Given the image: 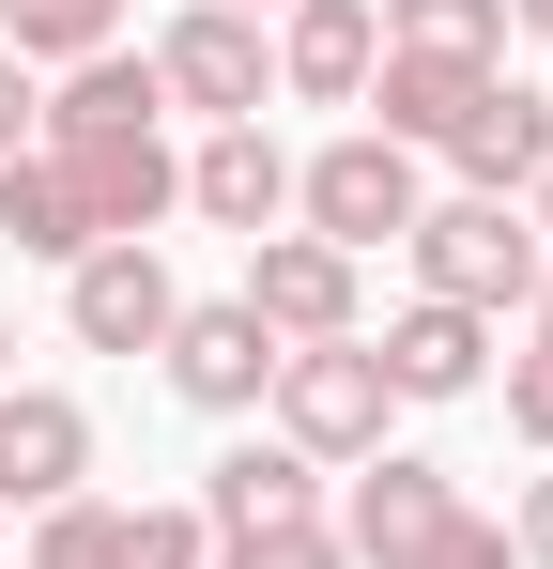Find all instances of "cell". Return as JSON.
I'll use <instances>...</instances> for the list:
<instances>
[{
	"instance_id": "obj_1",
	"label": "cell",
	"mask_w": 553,
	"mask_h": 569,
	"mask_svg": "<svg viewBox=\"0 0 553 569\" xmlns=\"http://www.w3.org/2000/svg\"><path fill=\"white\" fill-rule=\"evenodd\" d=\"M400 247H415V292H431V308H476V323L539 308V278H553V247H539L523 200H431Z\"/></svg>"
},
{
	"instance_id": "obj_2",
	"label": "cell",
	"mask_w": 553,
	"mask_h": 569,
	"mask_svg": "<svg viewBox=\"0 0 553 569\" xmlns=\"http://www.w3.org/2000/svg\"><path fill=\"white\" fill-rule=\"evenodd\" d=\"M47 170L78 200L92 247H154V216H184V154L154 123H92V139H47Z\"/></svg>"
},
{
	"instance_id": "obj_3",
	"label": "cell",
	"mask_w": 553,
	"mask_h": 569,
	"mask_svg": "<svg viewBox=\"0 0 553 569\" xmlns=\"http://www.w3.org/2000/svg\"><path fill=\"white\" fill-rule=\"evenodd\" d=\"M292 216H308L339 262H369V247H400V231L431 216V186H415V154H400V139H369V123H354V139H323V154L292 170Z\"/></svg>"
},
{
	"instance_id": "obj_4",
	"label": "cell",
	"mask_w": 553,
	"mask_h": 569,
	"mask_svg": "<svg viewBox=\"0 0 553 569\" xmlns=\"http://www.w3.org/2000/svg\"><path fill=\"white\" fill-rule=\"evenodd\" d=\"M276 447H308V462L339 477V462H369V447H384V416H400V400H384V370H369V323L354 339H308V355H276Z\"/></svg>"
},
{
	"instance_id": "obj_5",
	"label": "cell",
	"mask_w": 553,
	"mask_h": 569,
	"mask_svg": "<svg viewBox=\"0 0 553 569\" xmlns=\"http://www.w3.org/2000/svg\"><path fill=\"white\" fill-rule=\"evenodd\" d=\"M139 62H154V93H170V108H200V123H262V93H276L262 16H231V0H184V16L139 47Z\"/></svg>"
},
{
	"instance_id": "obj_6",
	"label": "cell",
	"mask_w": 553,
	"mask_h": 569,
	"mask_svg": "<svg viewBox=\"0 0 553 569\" xmlns=\"http://www.w3.org/2000/svg\"><path fill=\"white\" fill-rule=\"evenodd\" d=\"M323 523H339V555H354V569H431V555H446V523H461V492H446V462H415V447H369L354 492H339Z\"/></svg>"
},
{
	"instance_id": "obj_7",
	"label": "cell",
	"mask_w": 553,
	"mask_h": 569,
	"mask_svg": "<svg viewBox=\"0 0 553 569\" xmlns=\"http://www.w3.org/2000/svg\"><path fill=\"white\" fill-rule=\"evenodd\" d=\"M170 308H184L170 247H78V262H62V323H78V355H154Z\"/></svg>"
},
{
	"instance_id": "obj_8",
	"label": "cell",
	"mask_w": 553,
	"mask_h": 569,
	"mask_svg": "<svg viewBox=\"0 0 553 569\" xmlns=\"http://www.w3.org/2000/svg\"><path fill=\"white\" fill-rule=\"evenodd\" d=\"M247 323H262L276 355L354 339V262H339L323 231H262V247H247Z\"/></svg>"
},
{
	"instance_id": "obj_9",
	"label": "cell",
	"mask_w": 553,
	"mask_h": 569,
	"mask_svg": "<svg viewBox=\"0 0 553 569\" xmlns=\"http://www.w3.org/2000/svg\"><path fill=\"white\" fill-rule=\"evenodd\" d=\"M154 355H170V385L200 400V416H262V385H276V339L247 323V292H184Z\"/></svg>"
},
{
	"instance_id": "obj_10",
	"label": "cell",
	"mask_w": 553,
	"mask_h": 569,
	"mask_svg": "<svg viewBox=\"0 0 553 569\" xmlns=\"http://www.w3.org/2000/svg\"><path fill=\"white\" fill-rule=\"evenodd\" d=\"M384 62V0H276V93L292 108H354Z\"/></svg>"
},
{
	"instance_id": "obj_11",
	"label": "cell",
	"mask_w": 553,
	"mask_h": 569,
	"mask_svg": "<svg viewBox=\"0 0 553 569\" xmlns=\"http://www.w3.org/2000/svg\"><path fill=\"white\" fill-rule=\"evenodd\" d=\"M446 170H461V200H523L553 170V93H523V78H492V93L446 123Z\"/></svg>"
},
{
	"instance_id": "obj_12",
	"label": "cell",
	"mask_w": 553,
	"mask_h": 569,
	"mask_svg": "<svg viewBox=\"0 0 553 569\" xmlns=\"http://www.w3.org/2000/svg\"><path fill=\"white\" fill-rule=\"evenodd\" d=\"M92 477V416L62 385H0V508H62Z\"/></svg>"
},
{
	"instance_id": "obj_13",
	"label": "cell",
	"mask_w": 553,
	"mask_h": 569,
	"mask_svg": "<svg viewBox=\"0 0 553 569\" xmlns=\"http://www.w3.org/2000/svg\"><path fill=\"white\" fill-rule=\"evenodd\" d=\"M369 370H384V400H476V385H492V323L415 292V308L369 339Z\"/></svg>"
},
{
	"instance_id": "obj_14",
	"label": "cell",
	"mask_w": 553,
	"mask_h": 569,
	"mask_svg": "<svg viewBox=\"0 0 553 569\" xmlns=\"http://www.w3.org/2000/svg\"><path fill=\"white\" fill-rule=\"evenodd\" d=\"M184 216H215V231H247V247H262L276 216H292V154H276L262 123H215V139L184 154Z\"/></svg>"
},
{
	"instance_id": "obj_15",
	"label": "cell",
	"mask_w": 553,
	"mask_h": 569,
	"mask_svg": "<svg viewBox=\"0 0 553 569\" xmlns=\"http://www.w3.org/2000/svg\"><path fill=\"white\" fill-rule=\"evenodd\" d=\"M476 93H492L476 62H431V47H384L354 108H369V139H400V154H446V123H461Z\"/></svg>"
},
{
	"instance_id": "obj_16",
	"label": "cell",
	"mask_w": 553,
	"mask_h": 569,
	"mask_svg": "<svg viewBox=\"0 0 553 569\" xmlns=\"http://www.w3.org/2000/svg\"><path fill=\"white\" fill-rule=\"evenodd\" d=\"M200 523L215 539H276V523H323V462L308 447H231L200 477Z\"/></svg>"
},
{
	"instance_id": "obj_17",
	"label": "cell",
	"mask_w": 553,
	"mask_h": 569,
	"mask_svg": "<svg viewBox=\"0 0 553 569\" xmlns=\"http://www.w3.org/2000/svg\"><path fill=\"white\" fill-rule=\"evenodd\" d=\"M384 47H431V62L507 78V0H384Z\"/></svg>"
},
{
	"instance_id": "obj_18",
	"label": "cell",
	"mask_w": 553,
	"mask_h": 569,
	"mask_svg": "<svg viewBox=\"0 0 553 569\" xmlns=\"http://www.w3.org/2000/svg\"><path fill=\"white\" fill-rule=\"evenodd\" d=\"M92 123H170V93H154V62H139V47H108V62H78V78H62L47 139H92Z\"/></svg>"
},
{
	"instance_id": "obj_19",
	"label": "cell",
	"mask_w": 553,
	"mask_h": 569,
	"mask_svg": "<svg viewBox=\"0 0 553 569\" xmlns=\"http://www.w3.org/2000/svg\"><path fill=\"white\" fill-rule=\"evenodd\" d=\"M0 31H16V62H108L123 47V0H0Z\"/></svg>"
},
{
	"instance_id": "obj_20",
	"label": "cell",
	"mask_w": 553,
	"mask_h": 569,
	"mask_svg": "<svg viewBox=\"0 0 553 569\" xmlns=\"http://www.w3.org/2000/svg\"><path fill=\"white\" fill-rule=\"evenodd\" d=\"M0 231H16L31 262H78V247H92L78 200H62V170H47V139H31V154H0Z\"/></svg>"
},
{
	"instance_id": "obj_21",
	"label": "cell",
	"mask_w": 553,
	"mask_h": 569,
	"mask_svg": "<svg viewBox=\"0 0 553 569\" xmlns=\"http://www.w3.org/2000/svg\"><path fill=\"white\" fill-rule=\"evenodd\" d=\"M31 569H123V508H108V492L31 508Z\"/></svg>"
},
{
	"instance_id": "obj_22",
	"label": "cell",
	"mask_w": 553,
	"mask_h": 569,
	"mask_svg": "<svg viewBox=\"0 0 553 569\" xmlns=\"http://www.w3.org/2000/svg\"><path fill=\"white\" fill-rule=\"evenodd\" d=\"M123 569H215V523L200 508H123Z\"/></svg>"
},
{
	"instance_id": "obj_23",
	"label": "cell",
	"mask_w": 553,
	"mask_h": 569,
	"mask_svg": "<svg viewBox=\"0 0 553 569\" xmlns=\"http://www.w3.org/2000/svg\"><path fill=\"white\" fill-rule=\"evenodd\" d=\"M215 569H354L339 523H276V539H215Z\"/></svg>"
},
{
	"instance_id": "obj_24",
	"label": "cell",
	"mask_w": 553,
	"mask_h": 569,
	"mask_svg": "<svg viewBox=\"0 0 553 569\" xmlns=\"http://www.w3.org/2000/svg\"><path fill=\"white\" fill-rule=\"evenodd\" d=\"M507 431L553 462V339H523V355H507Z\"/></svg>"
},
{
	"instance_id": "obj_25",
	"label": "cell",
	"mask_w": 553,
	"mask_h": 569,
	"mask_svg": "<svg viewBox=\"0 0 553 569\" xmlns=\"http://www.w3.org/2000/svg\"><path fill=\"white\" fill-rule=\"evenodd\" d=\"M31 123H47V93H31V62L0 47V154H31Z\"/></svg>"
},
{
	"instance_id": "obj_26",
	"label": "cell",
	"mask_w": 553,
	"mask_h": 569,
	"mask_svg": "<svg viewBox=\"0 0 553 569\" xmlns=\"http://www.w3.org/2000/svg\"><path fill=\"white\" fill-rule=\"evenodd\" d=\"M431 569H507V523H476V508H461V523H446V555H431Z\"/></svg>"
},
{
	"instance_id": "obj_27",
	"label": "cell",
	"mask_w": 553,
	"mask_h": 569,
	"mask_svg": "<svg viewBox=\"0 0 553 569\" xmlns=\"http://www.w3.org/2000/svg\"><path fill=\"white\" fill-rule=\"evenodd\" d=\"M507 555H523V569H553V477L523 492V523H507Z\"/></svg>"
},
{
	"instance_id": "obj_28",
	"label": "cell",
	"mask_w": 553,
	"mask_h": 569,
	"mask_svg": "<svg viewBox=\"0 0 553 569\" xmlns=\"http://www.w3.org/2000/svg\"><path fill=\"white\" fill-rule=\"evenodd\" d=\"M523 216H539V247H553V170H539V186H523Z\"/></svg>"
},
{
	"instance_id": "obj_29",
	"label": "cell",
	"mask_w": 553,
	"mask_h": 569,
	"mask_svg": "<svg viewBox=\"0 0 553 569\" xmlns=\"http://www.w3.org/2000/svg\"><path fill=\"white\" fill-rule=\"evenodd\" d=\"M507 31H553V0H507Z\"/></svg>"
},
{
	"instance_id": "obj_30",
	"label": "cell",
	"mask_w": 553,
	"mask_h": 569,
	"mask_svg": "<svg viewBox=\"0 0 553 569\" xmlns=\"http://www.w3.org/2000/svg\"><path fill=\"white\" fill-rule=\"evenodd\" d=\"M0 385H16V323H0Z\"/></svg>"
},
{
	"instance_id": "obj_31",
	"label": "cell",
	"mask_w": 553,
	"mask_h": 569,
	"mask_svg": "<svg viewBox=\"0 0 553 569\" xmlns=\"http://www.w3.org/2000/svg\"><path fill=\"white\" fill-rule=\"evenodd\" d=\"M539 339H553V278H539Z\"/></svg>"
},
{
	"instance_id": "obj_32",
	"label": "cell",
	"mask_w": 553,
	"mask_h": 569,
	"mask_svg": "<svg viewBox=\"0 0 553 569\" xmlns=\"http://www.w3.org/2000/svg\"><path fill=\"white\" fill-rule=\"evenodd\" d=\"M231 16H262V0H231Z\"/></svg>"
}]
</instances>
